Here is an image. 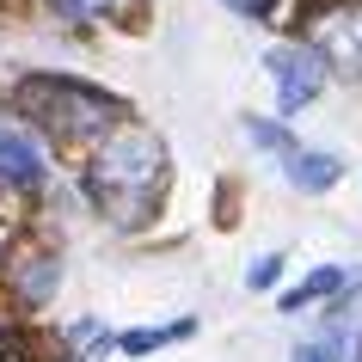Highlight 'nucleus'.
I'll return each instance as SVG.
<instances>
[{"mask_svg": "<svg viewBox=\"0 0 362 362\" xmlns=\"http://www.w3.org/2000/svg\"><path fill=\"white\" fill-rule=\"evenodd\" d=\"M233 13H246V19H270L276 13V0H228Z\"/></svg>", "mask_w": 362, "mask_h": 362, "instance_id": "nucleus-13", "label": "nucleus"}, {"mask_svg": "<svg viewBox=\"0 0 362 362\" xmlns=\"http://www.w3.org/2000/svg\"><path fill=\"white\" fill-rule=\"evenodd\" d=\"M0 178L19 185V191H37L43 185V160L31 153V141H19V135H6V129H0Z\"/></svg>", "mask_w": 362, "mask_h": 362, "instance_id": "nucleus-5", "label": "nucleus"}, {"mask_svg": "<svg viewBox=\"0 0 362 362\" xmlns=\"http://www.w3.org/2000/svg\"><path fill=\"white\" fill-rule=\"evenodd\" d=\"M49 6H56L62 19H93V13H105L111 0H49Z\"/></svg>", "mask_w": 362, "mask_h": 362, "instance_id": "nucleus-10", "label": "nucleus"}, {"mask_svg": "<svg viewBox=\"0 0 362 362\" xmlns=\"http://www.w3.org/2000/svg\"><path fill=\"white\" fill-rule=\"evenodd\" d=\"M276 276H283V258H258V264L246 270V283H252V288H270Z\"/></svg>", "mask_w": 362, "mask_h": 362, "instance_id": "nucleus-11", "label": "nucleus"}, {"mask_svg": "<svg viewBox=\"0 0 362 362\" xmlns=\"http://www.w3.org/2000/svg\"><path fill=\"white\" fill-rule=\"evenodd\" d=\"M338 74L362 80V6H338L332 19L320 25V43H313Z\"/></svg>", "mask_w": 362, "mask_h": 362, "instance_id": "nucleus-4", "label": "nucleus"}, {"mask_svg": "<svg viewBox=\"0 0 362 362\" xmlns=\"http://www.w3.org/2000/svg\"><path fill=\"white\" fill-rule=\"evenodd\" d=\"M246 135H252V141H264V148H283V153H288V135L276 129V123H258V117H252V123H246Z\"/></svg>", "mask_w": 362, "mask_h": 362, "instance_id": "nucleus-12", "label": "nucleus"}, {"mask_svg": "<svg viewBox=\"0 0 362 362\" xmlns=\"http://www.w3.org/2000/svg\"><path fill=\"white\" fill-rule=\"evenodd\" d=\"M191 332V320H178V325H153V332H123V356H148V350H160V344H172V338H185Z\"/></svg>", "mask_w": 362, "mask_h": 362, "instance_id": "nucleus-9", "label": "nucleus"}, {"mask_svg": "<svg viewBox=\"0 0 362 362\" xmlns=\"http://www.w3.org/2000/svg\"><path fill=\"white\" fill-rule=\"evenodd\" d=\"M301 362H338V356H332V344H313V350H301Z\"/></svg>", "mask_w": 362, "mask_h": 362, "instance_id": "nucleus-14", "label": "nucleus"}, {"mask_svg": "<svg viewBox=\"0 0 362 362\" xmlns=\"http://www.w3.org/2000/svg\"><path fill=\"white\" fill-rule=\"evenodd\" d=\"M283 172H288V185H301V191H332L344 166L332 160V153H301V148H288Z\"/></svg>", "mask_w": 362, "mask_h": 362, "instance_id": "nucleus-6", "label": "nucleus"}, {"mask_svg": "<svg viewBox=\"0 0 362 362\" xmlns=\"http://www.w3.org/2000/svg\"><path fill=\"white\" fill-rule=\"evenodd\" d=\"M56 276H62V264L56 258H43V252H25V264L13 270V283H19V301H49L56 295Z\"/></svg>", "mask_w": 362, "mask_h": 362, "instance_id": "nucleus-7", "label": "nucleus"}, {"mask_svg": "<svg viewBox=\"0 0 362 362\" xmlns=\"http://www.w3.org/2000/svg\"><path fill=\"white\" fill-rule=\"evenodd\" d=\"M160 185H166V148L160 135L141 129V123H111V135L98 141L93 166H86V191L111 221H148V209L160 203Z\"/></svg>", "mask_w": 362, "mask_h": 362, "instance_id": "nucleus-1", "label": "nucleus"}, {"mask_svg": "<svg viewBox=\"0 0 362 362\" xmlns=\"http://www.w3.org/2000/svg\"><path fill=\"white\" fill-rule=\"evenodd\" d=\"M19 105H25V117H31L37 129H49L56 141H93V135H105L117 123V111H123L111 93H93V86H80V80H49V74L25 80Z\"/></svg>", "mask_w": 362, "mask_h": 362, "instance_id": "nucleus-2", "label": "nucleus"}, {"mask_svg": "<svg viewBox=\"0 0 362 362\" xmlns=\"http://www.w3.org/2000/svg\"><path fill=\"white\" fill-rule=\"evenodd\" d=\"M264 68H270V80H276V93H283V117H295L307 98L325 86V56L320 49H270Z\"/></svg>", "mask_w": 362, "mask_h": 362, "instance_id": "nucleus-3", "label": "nucleus"}, {"mask_svg": "<svg viewBox=\"0 0 362 362\" xmlns=\"http://www.w3.org/2000/svg\"><path fill=\"white\" fill-rule=\"evenodd\" d=\"M332 288H344V270H332V264H325V270H313V276H307L301 288H288V295H283V313H301L307 301H320V295H332Z\"/></svg>", "mask_w": 362, "mask_h": 362, "instance_id": "nucleus-8", "label": "nucleus"}]
</instances>
